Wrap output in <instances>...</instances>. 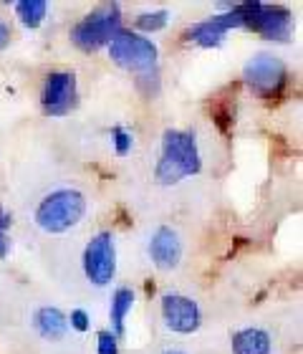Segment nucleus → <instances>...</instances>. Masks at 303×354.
Here are the masks:
<instances>
[{"mask_svg":"<svg viewBox=\"0 0 303 354\" xmlns=\"http://www.w3.org/2000/svg\"><path fill=\"white\" fill-rule=\"evenodd\" d=\"M240 26H243V21H240V10L235 6L230 8L228 13L213 15V18H207L202 23H195L190 28V38L202 48H213V46L222 44V38H225V33L230 28H240Z\"/></svg>","mask_w":303,"mask_h":354,"instance_id":"9d476101","label":"nucleus"},{"mask_svg":"<svg viewBox=\"0 0 303 354\" xmlns=\"http://www.w3.org/2000/svg\"><path fill=\"white\" fill-rule=\"evenodd\" d=\"M147 253L157 268L172 271V268H177L179 261H182V241H179V236L175 230L162 225V228H157L155 233H152V238H149Z\"/></svg>","mask_w":303,"mask_h":354,"instance_id":"9b49d317","label":"nucleus"},{"mask_svg":"<svg viewBox=\"0 0 303 354\" xmlns=\"http://www.w3.org/2000/svg\"><path fill=\"white\" fill-rule=\"evenodd\" d=\"M162 354H187V352H182V349H167V352H162Z\"/></svg>","mask_w":303,"mask_h":354,"instance_id":"4be33fe9","label":"nucleus"},{"mask_svg":"<svg viewBox=\"0 0 303 354\" xmlns=\"http://www.w3.org/2000/svg\"><path fill=\"white\" fill-rule=\"evenodd\" d=\"M111 137H114V149H117V155H129V149H132L134 140H132V134L126 132L124 127H117L114 132H111Z\"/></svg>","mask_w":303,"mask_h":354,"instance_id":"a211bd4d","label":"nucleus"},{"mask_svg":"<svg viewBox=\"0 0 303 354\" xmlns=\"http://www.w3.org/2000/svg\"><path fill=\"white\" fill-rule=\"evenodd\" d=\"M8 228H10V215L0 210V259L8 253V236H6Z\"/></svg>","mask_w":303,"mask_h":354,"instance_id":"aec40b11","label":"nucleus"},{"mask_svg":"<svg viewBox=\"0 0 303 354\" xmlns=\"http://www.w3.org/2000/svg\"><path fill=\"white\" fill-rule=\"evenodd\" d=\"M159 311H162L164 326L177 334H193L202 324L200 304L185 294H164Z\"/></svg>","mask_w":303,"mask_h":354,"instance_id":"6e6552de","label":"nucleus"},{"mask_svg":"<svg viewBox=\"0 0 303 354\" xmlns=\"http://www.w3.org/2000/svg\"><path fill=\"white\" fill-rule=\"evenodd\" d=\"M170 21V13L167 10H157V13H141L137 18V28L147 30V33H155V30H162Z\"/></svg>","mask_w":303,"mask_h":354,"instance_id":"dca6fc26","label":"nucleus"},{"mask_svg":"<svg viewBox=\"0 0 303 354\" xmlns=\"http://www.w3.org/2000/svg\"><path fill=\"white\" fill-rule=\"evenodd\" d=\"M97 352L99 354H119V337L109 329H101L97 334Z\"/></svg>","mask_w":303,"mask_h":354,"instance_id":"f3484780","label":"nucleus"},{"mask_svg":"<svg viewBox=\"0 0 303 354\" xmlns=\"http://www.w3.org/2000/svg\"><path fill=\"white\" fill-rule=\"evenodd\" d=\"M202 170V157L197 149V140L185 129H167L162 140V152L157 160L155 177L162 185H177L190 175Z\"/></svg>","mask_w":303,"mask_h":354,"instance_id":"f257e3e1","label":"nucleus"},{"mask_svg":"<svg viewBox=\"0 0 303 354\" xmlns=\"http://www.w3.org/2000/svg\"><path fill=\"white\" fill-rule=\"evenodd\" d=\"M84 273L94 286H106L117 276V243L109 230L97 233L84 248Z\"/></svg>","mask_w":303,"mask_h":354,"instance_id":"0eeeda50","label":"nucleus"},{"mask_svg":"<svg viewBox=\"0 0 303 354\" xmlns=\"http://www.w3.org/2000/svg\"><path fill=\"white\" fill-rule=\"evenodd\" d=\"M8 41H10V28H8V23L0 18V48H6Z\"/></svg>","mask_w":303,"mask_h":354,"instance_id":"412c9836","label":"nucleus"},{"mask_svg":"<svg viewBox=\"0 0 303 354\" xmlns=\"http://www.w3.org/2000/svg\"><path fill=\"white\" fill-rule=\"evenodd\" d=\"M119 28H121L119 6H109L76 23L74 30H71V38H74V44L79 48H84V51H99L101 46L111 44V38L117 36Z\"/></svg>","mask_w":303,"mask_h":354,"instance_id":"39448f33","label":"nucleus"},{"mask_svg":"<svg viewBox=\"0 0 303 354\" xmlns=\"http://www.w3.org/2000/svg\"><path fill=\"white\" fill-rule=\"evenodd\" d=\"M15 13H18V18H21L26 28L33 30L46 21L48 3L46 0H21V3H15Z\"/></svg>","mask_w":303,"mask_h":354,"instance_id":"2eb2a0df","label":"nucleus"},{"mask_svg":"<svg viewBox=\"0 0 303 354\" xmlns=\"http://www.w3.org/2000/svg\"><path fill=\"white\" fill-rule=\"evenodd\" d=\"M86 215V198L79 190L61 187L48 192L36 207V225L46 233H66Z\"/></svg>","mask_w":303,"mask_h":354,"instance_id":"f03ea898","label":"nucleus"},{"mask_svg":"<svg viewBox=\"0 0 303 354\" xmlns=\"http://www.w3.org/2000/svg\"><path fill=\"white\" fill-rule=\"evenodd\" d=\"M41 102H43L46 114H53V117L66 114L76 102V76L68 74V71H53V74H48L46 76Z\"/></svg>","mask_w":303,"mask_h":354,"instance_id":"1a4fd4ad","label":"nucleus"},{"mask_svg":"<svg viewBox=\"0 0 303 354\" xmlns=\"http://www.w3.org/2000/svg\"><path fill=\"white\" fill-rule=\"evenodd\" d=\"M245 84L263 99H273L283 91L286 79H289V68L278 56L273 53H255L243 68Z\"/></svg>","mask_w":303,"mask_h":354,"instance_id":"423d86ee","label":"nucleus"},{"mask_svg":"<svg viewBox=\"0 0 303 354\" xmlns=\"http://www.w3.org/2000/svg\"><path fill=\"white\" fill-rule=\"evenodd\" d=\"M273 334L263 326H243L230 337V352L233 354H273Z\"/></svg>","mask_w":303,"mask_h":354,"instance_id":"f8f14e48","label":"nucleus"},{"mask_svg":"<svg viewBox=\"0 0 303 354\" xmlns=\"http://www.w3.org/2000/svg\"><path fill=\"white\" fill-rule=\"evenodd\" d=\"M68 326L76 329V332H86V329H89V314L84 309H74L71 317H68Z\"/></svg>","mask_w":303,"mask_h":354,"instance_id":"6ab92c4d","label":"nucleus"},{"mask_svg":"<svg viewBox=\"0 0 303 354\" xmlns=\"http://www.w3.org/2000/svg\"><path fill=\"white\" fill-rule=\"evenodd\" d=\"M240 21L245 28L255 30L271 41H289L293 30V18L281 6H263V3H243L237 6Z\"/></svg>","mask_w":303,"mask_h":354,"instance_id":"20e7f679","label":"nucleus"},{"mask_svg":"<svg viewBox=\"0 0 303 354\" xmlns=\"http://www.w3.org/2000/svg\"><path fill=\"white\" fill-rule=\"evenodd\" d=\"M134 306V291L132 288H117L114 296H111V306H109V317H111V326H114V334L121 337L124 334V322H126V314L132 311Z\"/></svg>","mask_w":303,"mask_h":354,"instance_id":"4468645a","label":"nucleus"},{"mask_svg":"<svg viewBox=\"0 0 303 354\" xmlns=\"http://www.w3.org/2000/svg\"><path fill=\"white\" fill-rule=\"evenodd\" d=\"M36 329L43 339H63L68 332V317L56 306H43L36 314Z\"/></svg>","mask_w":303,"mask_h":354,"instance_id":"ddd939ff","label":"nucleus"},{"mask_svg":"<svg viewBox=\"0 0 303 354\" xmlns=\"http://www.w3.org/2000/svg\"><path fill=\"white\" fill-rule=\"evenodd\" d=\"M109 56L117 66L134 71V74H149L157 66V46L149 38L139 36V33H129V30H119L117 36L111 38L109 44Z\"/></svg>","mask_w":303,"mask_h":354,"instance_id":"7ed1b4c3","label":"nucleus"}]
</instances>
